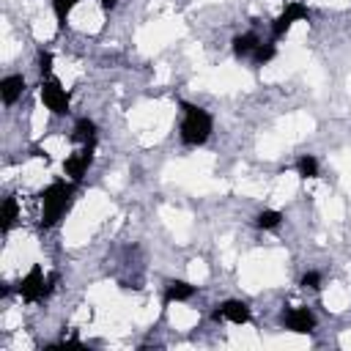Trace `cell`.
Returning a JSON list of instances; mask_svg holds the SVG:
<instances>
[{"mask_svg":"<svg viewBox=\"0 0 351 351\" xmlns=\"http://www.w3.org/2000/svg\"><path fill=\"white\" fill-rule=\"evenodd\" d=\"M274 55H277V44L269 38V41H261V44L255 47V52H252V58H250V60H252V66L258 69V66H266Z\"/></svg>","mask_w":351,"mask_h":351,"instance_id":"cell-17","label":"cell"},{"mask_svg":"<svg viewBox=\"0 0 351 351\" xmlns=\"http://www.w3.org/2000/svg\"><path fill=\"white\" fill-rule=\"evenodd\" d=\"M197 293V285L186 282V280H170L162 291V304H173V302H189Z\"/></svg>","mask_w":351,"mask_h":351,"instance_id":"cell-10","label":"cell"},{"mask_svg":"<svg viewBox=\"0 0 351 351\" xmlns=\"http://www.w3.org/2000/svg\"><path fill=\"white\" fill-rule=\"evenodd\" d=\"M82 0H49V5H52V14H55V25H58V30H63L66 27V22H69V14L80 5Z\"/></svg>","mask_w":351,"mask_h":351,"instance_id":"cell-15","label":"cell"},{"mask_svg":"<svg viewBox=\"0 0 351 351\" xmlns=\"http://www.w3.org/2000/svg\"><path fill=\"white\" fill-rule=\"evenodd\" d=\"M52 282H55V277L47 282L44 280V271H41V263H33L30 269H27V274L16 282V293L22 296V302H41L49 291H52Z\"/></svg>","mask_w":351,"mask_h":351,"instance_id":"cell-4","label":"cell"},{"mask_svg":"<svg viewBox=\"0 0 351 351\" xmlns=\"http://www.w3.org/2000/svg\"><path fill=\"white\" fill-rule=\"evenodd\" d=\"M296 173H299V178H318L321 176V165H318V159L313 156V154H302L299 159H296Z\"/></svg>","mask_w":351,"mask_h":351,"instance_id":"cell-16","label":"cell"},{"mask_svg":"<svg viewBox=\"0 0 351 351\" xmlns=\"http://www.w3.org/2000/svg\"><path fill=\"white\" fill-rule=\"evenodd\" d=\"M93 148H96V145H80L74 154H69V156L63 159V173L69 176V181L80 184V181L85 178V173H88V167H90V162H93Z\"/></svg>","mask_w":351,"mask_h":351,"instance_id":"cell-8","label":"cell"},{"mask_svg":"<svg viewBox=\"0 0 351 351\" xmlns=\"http://www.w3.org/2000/svg\"><path fill=\"white\" fill-rule=\"evenodd\" d=\"M258 44H261V38H258L252 30H247V33L233 36L230 49H233V55H236L239 60H244V58H252V52H255V47H258Z\"/></svg>","mask_w":351,"mask_h":351,"instance_id":"cell-13","label":"cell"},{"mask_svg":"<svg viewBox=\"0 0 351 351\" xmlns=\"http://www.w3.org/2000/svg\"><path fill=\"white\" fill-rule=\"evenodd\" d=\"M74 189H77V184H74V181L58 178V181L47 184V186L38 192V206H41V217H38V222H41V228H44V230L55 228V225L63 219V214H66V211H69V206H71Z\"/></svg>","mask_w":351,"mask_h":351,"instance_id":"cell-1","label":"cell"},{"mask_svg":"<svg viewBox=\"0 0 351 351\" xmlns=\"http://www.w3.org/2000/svg\"><path fill=\"white\" fill-rule=\"evenodd\" d=\"M181 107V143L189 145V148H197L203 145L211 132H214V118L206 107L200 104H192V101H178Z\"/></svg>","mask_w":351,"mask_h":351,"instance_id":"cell-2","label":"cell"},{"mask_svg":"<svg viewBox=\"0 0 351 351\" xmlns=\"http://www.w3.org/2000/svg\"><path fill=\"white\" fill-rule=\"evenodd\" d=\"M38 96H41V104H44L52 115L63 118V115L71 112V96H69V90L60 85L58 77L41 80V85H38Z\"/></svg>","mask_w":351,"mask_h":351,"instance_id":"cell-3","label":"cell"},{"mask_svg":"<svg viewBox=\"0 0 351 351\" xmlns=\"http://www.w3.org/2000/svg\"><path fill=\"white\" fill-rule=\"evenodd\" d=\"M25 90H27L25 74H8V77L0 80V99H3L5 107H14V104L22 99Z\"/></svg>","mask_w":351,"mask_h":351,"instance_id":"cell-9","label":"cell"},{"mask_svg":"<svg viewBox=\"0 0 351 351\" xmlns=\"http://www.w3.org/2000/svg\"><path fill=\"white\" fill-rule=\"evenodd\" d=\"M22 217V200L16 197V195H8L5 200H3V206H0V233L5 236L11 228H14V222Z\"/></svg>","mask_w":351,"mask_h":351,"instance_id":"cell-11","label":"cell"},{"mask_svg":"<svg viewBox=\"0 0 351 351\" xmlns=\"http://www.w3.org/2000/svg\"><path fill=\"white\" fill-rule=\"evenodd\" d=\"M96 134H99L96 121L77 118L74 121V129H71V143H77V145H96Z\"/></svg>","mask_w":351,"mask_h":351,"instance_id":"cell-12","label":"cell"},{"mask_svg":"<svg viewBox=\"0 0 351 351\" xmlns=\"http://www.w3.org/2000/svg\"><path fill=\"white\" fill-rule=\"evenodd\" d=\"M115 5H118V0H101V8H107V11L115 8Z\"/></svg>","mask_w":351,"mask_h":351,"instance_id":"cell-20","label":"cell"},{"mask_svg":"<svg viewBox=\"0 0 351 351\" xmlns=\"http://www.w3.org/2000/svg\"><path fill=\"white\" fill-rule=\"evenodd\" d=\"M310 19V8L302 3V0H291L277 16H274V22H271V41L277 44L296 22H307Z\"/></svg>","mask_w":351,"mask_h":351,"instance_id":"cell-5","label":"cell"},{"mask_svg":"<svg viewBox=\"0 0 351 351\" xmlns=\"http://www.w3.org/2000/svg\"><path fill=\"white\" fill-rule=\"evenodd\" d=\"M38 77L41 80L52 77V52L49 49H38Z\"/></svg>","mask_w":351,"mask_h":351,"instance_id":"cell-18","label":"cell"},{"mask_svg":"<svg viewBox=\"0 0 351 351\" xmlns=\"http://www.w3.org/2000/svg\"><path fill=\"white\" fill-rule=\"evenodd\" d=\"M321 271H315V269H310V271H304L302 274V280H299V285L304 288V291H321Z\"/></svg>","mask_w":351,"mask_h":351,"instance_id":"cell-19","label":"cell"},{"mask_svg":"<svg viewBox=\"0 0 351 351\" xmlns=\"http://www.w3.org/2000/svg\"><path fill=\"white\" fill-rule=\"evenodd\" d=\"M282 219H285L282 211H277V208H263V211H258V214L252 217V225H255L258 230H277Z\"/></svg>","mask_w":351,"mask_h":351,"instance_id":"cell-14","label":"cell"},{"mask_svg":"<svg viewBox=\"0 0 351 351\" xmlns=\"http://www.w3.org/2000/svg\"><path fill=\"white\" fill-rule=\"evenodd\" d=\"M211 318L214 321H228V324H250L252 321V310H250V304L247 302H241V299H225V302H219L217 307H214V313H211Z\"/></svg>","mask_w":351,"mask_h":351,"instance_id":"cell-7","label":"cell"},{"mask_svg":"<svg viewBox=\"0 0 351 351\" xmlns=\"http://www.w3.org/2000/svg\"><path fill=\"white\" fill-rule=\"evenodd\" d=\"M280 321H282V326L288 332H296V335H310L315 329V324H318V318H315V313L310 307H285Z\"/></svg>","mask_w":351,"mask_h":351,"instance_id":"cell-6","label":"cell"}]
</instances>
